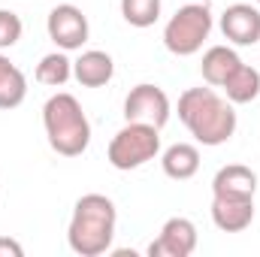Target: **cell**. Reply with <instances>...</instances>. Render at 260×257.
Instances as JSON below:
<instances>
[{
  "label": "cell",
  "instance_id": "cell-3",
  "mask_svg": "<svg viewBox=\"0 0 260 257\" xmlns=\"http://www.w3.org/2000/svg\"><path fill=\"white\" fill-rule=\"evenodd\" d=\"M43 127L49 136V145L61 157H79L85 154L91 142V121L82 109V103L73 94H52L43 106Z\"/></svg>",
  "mask_w": 260,
  "mask_h": 257
},
{
  "label": "cell",
  "instance_id": "cell-14",
  "mask_svg": "<svg viewBox=\"0 0 260 257\" xmlns=\"http://www.w3.org/2000/svg\"><path fill=\"white\" fill-rule=\"evenodd\" d=\"M242 64V58L230 49V46H212L206 55H203V64H200V73L206 79V85L212 88H221L227 82V76Z\"/></svg>",
  "mask_w": 260,
  "mask_h": 257
},
{
  "label": "cell",
  "instance_id": "cell-21",
  "mask_svg": "<svg viewBox=\"0 0 260 257\" xmlns=\"http://www.w3.org/2000/svg\"><path fill=\"white\" fill-rule=\"evenodd\" d=\"M257 6H260V0H257Z\"/></svg>",
  "mask_w": 260,
  "mask_h": 257
},
{
  "label": "cell",
  "instance_id": "cell-7",
  "mask_svg": "<svg viewBox=\"0 0 260 257\" xmlns=\"http://www.w3.org/2000/svg\"><path fill=\"white\" fill-rule=\"evenodd\" d=\"M46 30L49 40L61 49V52H76L88 43V18L79 6L73 3H58L49 18H46Z\"/></svg>",
  "mask_w": 260,
  "mask_h": 257
},
{
  "label": "cell",
  "instance_id": "cell-5",
  "mask_svg": "<svg viewBox=\"0 0 260 257\" xmlns=\"http://www.w3.org/2000/svg\"><path fill=\"white\" fill-rule=\"evenodd\" d=\"M212 34V12L206 6V0H194L188 6H182L164 27V46L179 55V58H191L203 49V43Z\"/></svg>",
  "mask_w": 260,
  "mask_h": 257
},
{
  "label": "cell",
  "instance_id": "cell-17",
  "mask_svg": "<svg viewBox=\"0 0 260 257\" xmlns=\"http://www.w3.org/2000/svg\"><path fill=\"white\" fill-rule=\"evenodd\" d=\"M37 82L40 85H49V88H61L70 82V76H73V61L67 58L64 52H52V55H46L40 64H37Z\"/></svg>",
  "mask_w": 260,
  "mask_h": 257
},
{
  "label": "cell",
  "instance_id": "cell-1",
  "mask_svg": "<svg viewBox=\"0 0 260 257\" xmlns=\"http://www.w3.org/2000/svg\"><path fill=\"white\" fill-rule=\"evenodd\" d=\"M179 118L191 130L200 145H224L236 133V109L227 97H221L212 85L209 88H188L179 97Z\"/></svg>",
  "mask_w": 260,
  "mask_h": 257
},
{
  "label": "cell",
  "instance_id": "cell-20",
  "mask_svg": "<svg viewBox=\"0 0 260 257\" xmlns=\"http://www.w3.org/2000/svg\"><path fill=\"white\" fill-rule=\"evenodd\" d=\"M21 254H24V248H21L15 239L0 236V257H21Z\"/></svg>",
  "mask_w": 260,
  "mask_h": 257
},
{
  "label": "cell",
  "instance_id": "cell-11",
  "mask_svg": "<svg viewBox=\"0 0 260 257\" xmlns=\"http://www.w3.org/2000/svg\"><path fill=\"white\" fill-rule=\"evenodd\" d=\"M112 76H115V61L100 49H88L73 61V79L85 88H103L112 82Z\"/></svg>",
  "mask_w": 260,
  "mask_h": 257
},
{
  "label": "cell",
  "instance_id": "cell-16",
  "mask_svg": "<svg viewBox=\"0 0 260 257\" xmlns=\"http://www.w3.org/2000/svg\"><path fill=\"white\" fill-rule=\"evenodd\" d=\"M27 97V79L6 55H0V109H15Z\"/></svg>",
  "mask_w": 260,
  "mask_h": 257
},
{
  "label": "cell",
  "instance_id": "cell-9",
  "mask_svg": "<svg viewBox=\"0 0 260 257\" xmlns=\"http://www.w3.org/2000/svg\"><path fill=\"white\" fill-rule=\"evenodd\" d=\"M221 34L233 46H257L260 43V9L251 3H233L221 15Z\"/></svg>",
  "mask_w": 260,
  "mask_h": 257
},
{
  "label": "cell",
  "instance_id": "cell-2",
  "mask_svg": "<svg viewBox=\"0 0 260 257\" xmlns=\"http://www.w3.org/2000/svg\"><path fill=\"white\" fill-rule=\"evenodd\" d=\"M118 212L115 203L103 194H85L73 206V218L67 227V242L73 254L79 257H100L112 248L115 239Z\"/></svg>",
  "mask_w": 260,
  "mask_h": 257
},
{
  "label": "cell",
  "instance_id": "cell-6",
  "mask_svg": "<svg viewBox=\"0 0 260 257\" xmlns=\"http://www.w3.org/2000/svg\"><path fill=\"white\" fill-rule=\"evenodd\" d=\"M124 121H142L151 127H164L170 121V97L164 88L157 85H136L130 88V94L124 97Z\"/></svg>",
  "mask_w": 260,
  "mask_h": 257
},
{
  "label": "cell",
  "instance_id": "cell-4",
  "mask_svg": "<svg viewBox=\"0 0 260 257\" xmlns=\"http://www.w3.org/2000/svg\"><path fill=\"white\" fill-rule=\"evenodd\" d=\"M157 154H160V130L151 127V124H142V121H127L112 136L109 151H106L109 164L121 173L145 167Z\"/></svg>",
  "mask_w": 260,
  "mask_h": 257
},
{
  "label": "cell",
  "instance_id": "cell-13",
  "mask_svg": "<svg viewBox=\"0 0 260 257\" xmlns=\"http://www.w3.org/2000/svg\"><path fill=\"white\" fill-rule=\"evenodd\" d=\"M160 167H164V173H167L170 179L188 182V179H194L197 170H200V148L191 145V142H176V145H170V148L164 151Z\"/></svg>",
  "mask_w": 260,
  "mask_h": 257
},
{
  "label": "cell",
  "instance_id": "cell-10",
  "mask_svg": "<svg viewBox=\"0 0 260 257\" xmlns=\"http://www.w3.org/2000/svg\"><path fill=\"white\" fill-rule=\"evenodd\" d=\"M212 221L221 233H242L254 221V197H212Z\"/></svg>",
  "mask_w": 260,
  "mask_h": 257
},
{
  "label": "cell",
  "instance_id": "cell-12",
  "mask_svg": "<svg viewBox=\"0 0 260 257\" xmlns=\"http://www.w3.org/2000/svg\"><path fill=\"white\" fill-rule=\"evenodd\" d=\"M257 173L242 164H227L212 179V197H254Z\"/></svg>",
  "mask_w": 260,
  "mask_h": 257
},
{
  "label": "cell",
  "instance_id": "cell-15",
  "mask_svg": "<svg viewBox=\"0 0 260 257\" xmlns=\"http://www.w3.org/2000/svg\"><path fill=\"white\" fill-rule=\"evenodd\" d=\"M221 88H224V97H227L233 106L251 103V100H257V94H260V73L248 64H239L230 76H227V82H224Z\"/></svg>",
  "mask_w": 260,
  "mask_h": 257
},
{
  "label": "cell",
  "instance_id": "cell-8",
  "mask_svg": "<svg viewBox=\"0 0 260 257\" xmlns=\"http://www.w3.org/2000/svg\"><path fill=\"white\" fill-rule=\"evenodd\" d=\"M197 248V227L191 218H170L164 227H160V236L148 245V254L151 257H188L194 254Z\"/></svg>",
  "mask_w": 260,
  "mask_h": 257
},
{
  "label": "cell",
  "instance_id": "cell-19",
  "mask_svg": "<svg viewBox=\"0 0 260 257\" xmlns=\"http://www.w3.org/2000/svg\"><path fill=\"white\" fill-rule=\"evenodd\" d=\"M21 18L12 12V9H0V49H12L18 40H21Z\"/></svg>",
  "mask_w": 260,
  "mask_h": 257
},
{
  "label": "cell",
  "instance_id": "cell-18",
  "mask_svg": "<svg viewBox=\"0 0 260 257\" xmlns=\"http://www.w3.org/2000/svg\"><path fill=\"white\" fill-rule=\"evenodd\" d=\"M121 15L130 27H151L160 18V0H121Z\"/></svg>",
  "mask_w": 260,
  "mask_h": 257
}]
</instances>
